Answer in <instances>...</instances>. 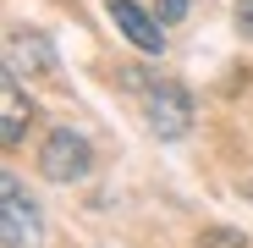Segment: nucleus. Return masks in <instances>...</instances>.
Here are the masks:
<instances>
[{
    "label": "nucleus",
    "mask_w": 253,
    "mask_h": 248,
    "mask_svg": "<svg viewBox=\"0 0 253 248\" xmlns=\"http://www.w3.org/2000/svg\"><path fill=\"white\" fill-rule=\"evenodd\" d=\"M116 83L132 94V105H138V116H143V127H149L160 144H176V138L193 133V99H187L182 83L160 77V72H149V66H121Z\"/></svg>",
    "instance_id": "nucleus-1"
},
{
    "label": "nucleus",
    "mask_w": 253,
    "mask_h": 248,
    "mask_svg": "<svg viewBox=\"0 0 253 248\" xmlns=\"http://www.w3.org/2000/svg\"><path fill=\"white\" fill-rule=\"evenodd\" d=\"M0 232H6V248H44V215L11 171L0 177Z\"/></svg>",
    "instance_id": "nucleus-2"
},
{
    "label": "nucleus",
    "mask_w": 253,
    "mask_h": 248,
    "mask_svg": "<svg viewBox=\"0 0 253 248\" xmlns=\"http://www.w3.org/2000/svg\"><path fill=\"white\" fill-rule=\"evenodd\" d=\"M39 171H44L50 182H83L94 171V144L83 138V133H72V127H55L50 138H44V149H39Z\"/></svg>",
    "instance_id": "nucleus-3"
},
{
    "label": "nucleus",
    "mask_w": 253,
    "mask_h": 248,
    "mask_svg": "<svg viewBox=\"0 0 253 248\" xmlns=\"http://www.w3.org/2000/svg\"><path fill=\"white\" fill-rule=\"evenodd\" d=\"M105 11H110V22L132 39L143 55H165V22L154 11H143L138 0H105Z\"/></svg>",
    "instance_id": "nucleus-4"
},
{
    "label": "nucleus",
    "mask_w": 253,
    "mask_h": 248,
    "mask_svg": "<svg viewBox=\"0 0 253 248\" xmlns=\"http://www.w3.org/2000/svg\"><path fill=\"white\" fill-rule=\"evenodd\" d=\"M28 121H33V105L22 99V83H17V72L6 66V77H0V144H22V133H28Z\"/></svg>",
    "instance_id": "nucleus-5"
},
{
    "label": "nucleus",
    "mask_w": 253,
    "mask_h": 248,
    "mask_svg": "<svg viewBox=\"0 0 253 248\" xmlns=\"http://www.w3.org/2000/svg\"><path fill=\"white\" fill-rule=\"evenodd\" d=\"M6 50H11V55H6L11 72H22V66H28V72H55V45H50L44 33L11 28V33H6Z\"/></svg>",
    "instance_id": "nucleus-6"
},
{
    "label": "nucleus",
    "mask_w": 253,
    "mask_h": 248,
    "mask_svg": "<svg viewBox=\"0 0 253 248\" xmlns=\"http://www.w3.org/2000/svg\"><path fill=\"white\" fill-rule=\"evenodd\" d=\"M154 17H160V22H182V17H187V0H160Z\"/></svg>",
    "instance_id": "nucleus-7"
},
{
    "label": "nucleus",
    "mask_w": 253,
    "mask_h": 248,
    "mask_svg": "<svg viewBox=\"0 0 253 248\" xmlns=\"http://www.w3.org/2000/svg\"><path fill=\"white\" fill-rule=\"evenodd\" d=\"M237 28L253 39V0H237Z\"/></svg>",
    "instance_id": "nucleus-8"
}]
</instances>
